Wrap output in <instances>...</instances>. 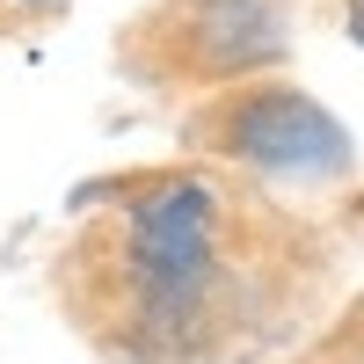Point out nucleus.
<instances>
[{
  "mask_svg": "<svg viewBox=\"0 0 364 364\" xmlns=\"http://www.w3.org/2000/svg\"><path fill=\"white\" fill-rule=\"evenodd\" d=\"M211 255V190L197 182H175V190L146 197L139 219H132V262L146 284H190Z\"/></svg>",
  "mask_w": 364,
  "mask_h": 364,
  "instance_id": "1",
  "label": "nucleus"
},
{
  "mask_svg": "<svg viewBox=\"0 0 364 364\" xmlns=\"http://www.w3.org/2000/svg\"><path fill=\"white\" fill-rule=\"evenodd\" d=\"M350 37L364 44V0H357V8H350Z\"/></svg>",
  "mask_w": 364,
  "mask_h": 364,
  "instance_id": "2",
  "label": "nucleus"
}]
</instances>
